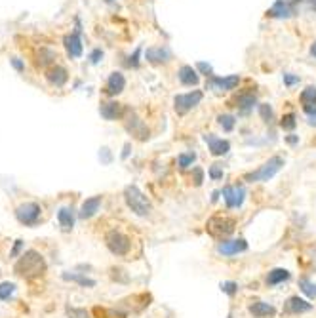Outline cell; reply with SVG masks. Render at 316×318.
<instances>
[{"label": "cell", "mask_w": 316, "mask_h": 318, "mask_svg": "<svg viewBox=\"0 0 316 318\" xmlns=\"http://www.w3.org/2000/svg\"><path fill=\"white\" fill-rule=\"evenodd\" d=\"M10 63H12V67L16 69V71H20V73L23 71V69H25V65H23V61H20L18 58H12V59H10Z\"/></svg>", "instance_id": "bcb514c9"}, {"label": "cell", "mask_w": 316, "mask_h": 318, "mask_svg": "<svg viewBox=\"0 0 316 318\" xmlns=\"http://www.w3.org/2000/svg\"><path fill=\"white\" fill-rule=\"evenodd\" d=\"M103 202V196L97 194V196H92V198H86L82 206H80V212H78V217L80 219H92L97 212H99V206Z\"/></svg>", "instance_id": "e0dca14e"}, {"label": "cell", "mask_w": 316, "mask_h": 318, "mask_svg": "<svg viewBox=\"0 0 316 318\" xmlns=\"http://www.w3.org/2000/svg\"><path fill=\"white\" fill-rule=\"evenodd\" d=\"M14 272L25 280L39 278L46 272V261L37 250H27L14 265Z\"/></svg>", "instance_id": "6da1fadb"}, {"label": "cell", "mask_w": 316, "mask_h": 318, "mask_svg": "<svg viewBox=\"0 0 316 318\" xmlns=\"http://www.w3.org/2000/svg\"><path fill=\"white\" fill-rule=\"evenodd\" d=\"M105 244L109 251L113 253V255H118V257H124L130 253L132 250V240H130V236L124 234L122 231H118V229H113V231H109L105 234Z\"/></svg>", "instance_id": "5b68a950"}, {"label": "cell", "mask_w": 316, "mask_h": 318, "mask_svg": "<svg viewBox=\"0 0 316 318\" xmlns=\"http://www.w3.org/2000/svg\"><path fill=\"white\" fill-rule=\"evenodd\" d=\"M227 318H232V314H229V316H227Z\"/></svg>", "instance_id": "11a10c76"}, {"label": "cell", "mask_w": 316, "mask_h": 318, "mask_svg": "<svg viewBox=\"0 0 316 318\" xmlns=\"http://www.w3.org/2000/svg\"><path fill=\"white\" fill-rule=\"evenodd\" d=\"M234 103H236L234 107H238V111L242 115H248L249 111L253 109V105H257V94L255 92H242V94L236 96Z\"/></svg>", "instance_id": "d6986e66"}, {"label": "cell", "mask_w": 316, "mask_h": 318, "mask_svg": "<svg viewBox=\"0 0 316 318\" xmlns=\"http://www.w3.org/2000/svg\"><path fill=\"white\" fill-rule=\"evenodd\" d=\"M0 274H2V272H0Z\"/></svg>", "instance_id": "9f6ffc18"}, {"label": "cell", "mask_w": 316, "mask_h": 318, "mask_svg": "<svg viewBox=\"0 0 316 318\" xmlns=\"http://www.w3.org/2000/svg\"><path fill=\"white\" fill-rule=\"evenodd\" d=\"M177 78H179V82H181L183 86H196V84L200 82L198 71L192 69L191 65H183V67L179 69V73H177Z\"/></svg>", "instance_id": "603a6c76"}, {"label": "cell", "mask_w": 316, "mask_h": 318, "mask_svg": "<svg viewBox=\"0 0 316 318\" xmlns=\"http://www.w3.org/2000/svg\"><path fill=\"white\" fill-rule=\"evenodd\" d=\"M194 160H196V154L194 153H181L177 156V166L181 170H187V168H191L194 164Z\"/></svg>", "instance_id": "4dcf8cb0"}, {"label": "cell", "mask_w": 316, "mask_h": 318, "mask_svg": "<svg viewBox=\"0 0 316 318\" xmlns=\"http://www.w3.org/2000/svg\"><path fill=\"white\" fill-rule=\"evenodd\" d=\"M16 291L14 282H0V301H8Z\"/></svg>", "instance_id": "1f68e13d"}, {"label": "cell", "mask_w": 316, "mask_h": 318, "mask_svg": "<svg viewBox=\"0 0 316 318\" xmlns=\"http://www.w3.org/2000/svg\"><path fill=\"white\" fill-rule=\"evenodd\" d=\"M208 174H210V177L213 181H219V179H223V168L219 164H211Z\"/></svg>", "instance_id": "74e56055"}, {"label": "cell", "mask_w": 316, "mask_h": 318, "mask_svg": "<svg viewBox=\"0 0 316 318\" xmlns=\"http://www.w3.org/2000/svg\"><path fill=\"white\" fill-rule=\"evenodd\" d=\"M40 215H42V210H40V206L37 202H25L18 206V210H16V219L21 225H25V227L39 225Z\"/></svg>", "instance_id": "8992f818"}, {"label": "cell", "mask_w": 316, "mask_h": 318, "mask_svg": "<svg viewBox=\"0 0 316 318\" xmlns=\"http://www.w3.org/2000/svg\"><path fill=\"white\" fill-rule=\"evenodd\" d=\"M248 250V242L244 238H236V240H223L217 244V253L223 257H232L236 253Z\"/></svg>", "instance_id": "7c38bea8"}, {"label": "cell", "mask_w": 316, "mask_h": 318, "mask_svg": "<svg viewBox=\"0 0 316 318\" xmlns=\"http://www.w3.org/2000/svg\"><path fill=\"white\" fill-rule=\"evenodd\" d=\"M295 126H297V120L293 113H287V115H284L280 118V128H282V130L291 132V130H295Z\"/></svg>", "instance_id": "836d02e7"}, {"label": "cell", "mask_w": 316, "mask_h": 318, "mask_svg": "<svg viewBox=\"0 0 316 318\" xmlns=\"http://www.w3.org/2000/svg\"><path fill=\"white\" fill-rule=\"evenodd\" d=\"M295 14V0H276L270 10L267 12L268 18H274V20H286V18H291Z\"/></svg>", "instance_id": "30bf717a"}, {"label": "cell", "mask_w": 316, "mask_h": 318, "mask_svg": "<svg viewBox=\"0 0 316 318\" xmlns=\"http://www.w3.org/2000/svg\"><path fill=\"white\" fill-rule=\"evenodd\" d=\"M194 177H192V181H194V187H200L202 181H204V172H202V168H194Z\"/></svg>", "instance_id": "b9f144b4"}, {"label": "cell", "mask_w": 316, "mask_h": 318, "mask_svg": "<svg viewBox=\"0 0 316 318\" xmlns=\"http://www.w3.org/2000/svg\"><path fill=\"white\" fill-rule=\"evenodd\" d=\"M101 154H103V162H105V164H109V162H111V153H109V149H107V147H103V149H101Z\"/></svg>", "instance_id": "c3c4849f"}, {"label": "cell", "mask_w": 316, "mask_h": 318, "mask_svg": "<svg viewBox=\"0 0 316 318\" xmlns=\"http://www.w3.org/2000/svg\"><path fill=\"white\" fill-rule=\"evenodd\" d=\"M299 288H301V291L305 293L306 297L316 299V284L310 278H306V276L299 278Z\"/></svg>", "instance_id": "f1b7e54d"}, {"label": "cell", "mask_w": 316, "mask_h": 318, "mask_svg": "<svg viewBox=\"0 0 316 318\" xmlns=\"http://www.w3.org/2000/svg\"><path fill=\"white\" fill-rule=\"evenodd\" d=\"M217 198H219V193H213V194H211V202H215Z\"/></svg>", "instance_id": "f5cc1de1"}, {"label": "cell", "mask_w": 316, "mask_h": 318, "mask_svg": "<svg viewBox=\"0 0 316 318\" xmlns=\"http://www.w3.org/2000/svg\"><path fill=\"white\" fill-rule=\"evenodd\" d=\"M124 202L139 217H147V215H151V212H153L151 200L141 193V189L137 185H128L124 189Z\"/></svg>", "instance_id": "7a4b0ae2"}, {"label": "cell", "mask_w": 316, "mask_h": 318, "mask_svg": "<svg viewBox=\"0 0 316 318\" xmlns=\"http://www.w3.org/2000/svg\"><path fill=\"white\" fill-rule=\"evenodd\" d=\"M145 59L153 65H160V63H168L172 59V52L166 46H151L145 52Z\"/></svg>", "instance_id": "5bb4252c"}, {"label": "cell", "mask_w": 316, "mask_h": 318, "mask_svg": "<svg viewBox=\"0 0 316 318\" xmlns=\"http://www.w3.org/2000/svg\"><path fill=\"white\" fill-rule=\"evenodd\" d=\"M310 56H312V58H316V42L312 44V46H310Z\"/></svg>", "instance_id": "816d5d0a"}, {"label": "cell", "mask_w": 316, "mask_h": 318, "mask_svg": "<svg viewBox=\"0 0 316 318\" xmlns=\"http://www.w3.org/2000/svg\"><path fill=\"white\" fill-rule=\"evenodd\" d=\"M284 84H286L287 88L295 86V84H299V77L291 75V73H284Z\"/></svg>", "instance_id": "ab89813d"}, {"label": "cell", "mask_w": 316, "mask_h": 318, "mask_svg": "<svg viewBox=\"0 0 316 318\" xmlns=\"http://www.w3.org/2000/svg\"><path fill=\"white\" fill-rule=\"evenodd\" d=\"M196 67H198V71H202V73H204L206 77H213V71H211V65H208V63H204V61H200V63H198Z\"/></svg>", "instance_id": "7bdbcfd3"}, {"label": "cell", "mask_w": 316, "mask_h": 318, "mask_svg": "<svg viewBox=\"0 0 316 318\" xmlns=\"http://www.w3.org/2000/svg\"><path fill=\"white\" fill-rule=\"evenodd\" d=\"M221 194H223V198H225L227 208L234 210V208H240L242 202H244V198H246V189H244L242 185H227V187H223Z\"/></svg>", "instance_id": "9c48e42d"}, {"label": "cell", "mask_w": 316, "mask_h": 318, "mask_svg": "<svg viewBox=\"0 0 316 318\" xmlns=\"http://www.w3.org/2000/svg\"><path fill=\"white\" fill-rule=\"evenodd\" d=\"M282 168H284V158H282V156H272V158H268L263 166H259L255 172L244 174V181H248V183L268 181V179H272Z\"/></svg>", "instance_id": "277c9868"}, {"label": "cell", "mask_w": 316, "mask_h": 318, "mask_svg": "<svg viewBox=\"0 0 316 318\" xmlns=\"http://www.w3.org/2000/svg\"><path fill=\"white\" fill-rule=\"evenodd\" d=\"M221 289H223L227 295H234V293L238 291V284H236V282H232V280H227V282H223V284H221Z\"/></svg>", "instance_id": "8d00e7d4"}, {"label": "cell", "mask_w": 316, "mask_h": 318, "mask_svg": "<svg viewBox=\"0 0 316 318\" xmlns=\"http://www.w3.org/2000/svg\"><path fill=\"white\" fill-rule=\"evenodd\" d=\"M204 141L208 143V149H210V153L213 156H223V154H227L230 151V143L227 139H221L217 135L213 134H208L204 135Z\"/></svg>", "instance_id": "2e32d148"}, {"label": "cell", "mask_w": 316, "mask_h": 318, "mask_svg": "<svg viewBox=\"0 0 316 318\" xmlns=\"http://www.w3.org/2000/svg\"><path fill=\"white\" fill-rule=\"evenodd\" d=\"M61 276H63V280H67V282H75V284L82 286V288H94V286H96V280L88 278V276H84V274H77V272H63Z\"/></svg>", "instance_id": "4316f807"}, {"label": "cell", "mask_w": 316, "mask_h": 318, "mask_svg": "<svg viewBox=\"0 0 316 318\" xmlns=\"http://www.w3.org/2000/svg\"><path fill=\"white\" fill-rule=\"evenodd\" d=\"M128 154H130V143L124 145V153H122V158H128Z\"/></svg>", "instance_id": "f907efd6"}, {"label": "cell", "mask_w": 316, "mask_h": 318, "mask_svg": "<svg viewBox=\"0 0 316 318\" xmlns=\"http://www.w3.org/2000/svg\"><path fill=\"white\" fill-rule=\"evenodd\" d=\"M310 8L316 12V0H310Z\"/></svg>", "instance_id": "db71d44e"}, {"label": "cell", "mask_w": 316, "mask_h": 318, "mask_svg": "<svg viewBox=\"0 0 316 318\" xmlns=\"http://www.w3.org/2000/svg\"><path fill=\"white\" fill-rule=\"evenodd\" d=\"M46 78H48V82L52 86L61 88L69 80L67 69L61 67V65H52V67L46 71Z\"/></svg>", "instance_id": "ffe728a7"}, {"label": "cell", "mask_w": 316, "mask_h": 318, "mask_svg": "<svg viewBox=\"0 0 316 318\" xmlns=\"http://www.w3.org/2000/svg\"><path fill=\"white\" fill-rule=\"evenodd\" d=\"M94 314L97 318H126V312L116 310V308H107V307H96Z\"/></svg>", "instance_id": "83f0119b"}, {"label": "cell", "mask_w": 316, "mask_h": 318, "mask_svg": "<svg viewBox=\"0 0 316 318\" xmlns=\"http://www.w3.org/2000/svg\"><path fill=\"white\" fill-rule=\"evenodd\" d=\"M286 280H289V270L272 269V270H268L265 282H267V286L272 288V286H278V284H282V282H286Z\"/></svg>", "instance_id": "484cf974"}, {"label": "cell", "mask_w": 316, "mask_h": 318, "mask_svg": "<svg viewBox=\"0 0 316 318\" xmlns=\"http://www.w3.org/2000/svg\"><path fill=\"white\" fill-rule=\"evenodd\" d=\"M99 113L101 116L105 118V120H120V118H124L126 113H128V109H126L122 103H118V101H103L101 107H99Z\"/></svg>", "instance_id": "8fae6325"}, {"label": "cell", "mask_w": 316, "mask_h": 318, "mask_svg": "<svg viewBox=\"0 0 316 318\" xmlns=\"http://www.w3.org/2000/svg\"><path fill=\"white\" fill-rule=\"evenodd\" d=\"M213 86L217 90H223V92H229V90H234V88L240 84V77L238 75H230V77L219 78V77H210Z\"/></svg>", "instance_id": "d4e9b609"}, {"label": "cell", "mask_w": 316, "mask_h": 318, "mask_svg": "<svg viewBox=\"0 0 316 318\" xmlns=\"http://www.w3.org/2000/svg\"><path fill=\"white\" fill-rule=\"evenodd\" d=\"M248 310L253 318H274L276 316V307L270 305V303H265V301H251Z\"/></svg>", "instance_id": "9a60e30c"}, {"label": "cell", "mask_w": 316, "mask_h": 318, "mask_svg": "<svg viewBox=\"0 0 316 318\" xmlns=\"http://www.w3.org/2000/svg\"><path fill=\"white\" fill-rule=\"evenodd\" d=\"M21 248H23V240H16V244H14V248H12V251H10V257H18Z\"/></svg>", "instance_id": "ee69618b"}, {"label": "cell", "mask_w": 316, "mask_h": 318, "mask_svg": "<svg viewBox=\"0 0 316 318\" xmlns=\"http://www.w3.org/2000/svg\"><path fill=\"white\" fill-rule=\"evenodd\" d=\"M217 122H219V126L225 132H232V130H234V124H236V118L232 115H219L217 116Z\"/></svg>", "instance_id": "d6a6232c"}, {"label": "cell", "mask_w": 316, "mask_h": 318, "mask_svg": "<svg viewBox=\"0 0 316 318\" xmlns=\"http://www.w3.org/2000/svg\"><path fill=\"white\" fill-rule=\"evenodd\" d=\"M63 44H65V50L71 58H80L82 56V40H80V35L78 33H71V35H65L63 39Z\"/></svg>", "instance_id": "44dd1931"}, {"label": "cell", "mask_w": 316, "mask_h": 318, "mask_svg": "<svg viewBox=\"0 0 316 318\" xmlns=\"http://www.w3.org/2000/svg\"><path fill=\"white\" fill-rule=\"evenodd\" d=\"M101 58H103V52L97 48V50H94V52H92V56H90V61H92V63L96 65V63H99V59H101Z\"/></svg>", "instance_id": "f6af8a7d"}, {"label": "cell", "mask_w": 316, "mask_h": 318, "mask_svg": "<svg viewBox=\"0 0 316 318\" xmlns=\"http://www.w3.org/2000/svg\"><path fill=\"white\" fill-rule=\"evenodd\" d=\"M124 118H126L124 120L126 130L134 135L137 141H147V139H149V135H151L149 128H147V124H145L139 116L135 115L134 111H130V109H128V113H126Z\"/></svg>", "instance_id": "ba28073f"}, {"label": "cell", "mask_w": 316, "mask_h": 318, "mask_svg": "<svg viewBox=\"0 0 316 318\" xmlns=\"http://www.w3.org/2000/svg\"><path fill=\"white\" fill-rule=\"evenodd\" d=\"M202 94L200 90H192V92H187V94H177V96L173 97V107H175V113L177 115H187L191 109L198 105L202 101Z\"/></svg>", "instance_id": "52a82bcc"}, {"label": "cell", "mask_w": 316, "mask_h": 318, "mask_svg": "<svg viewBox=\"0 0 316 318\" xmlns=\"http://www.w3.org/2000/svg\"><path fill=\"white\" fill-rule=\"evenodd\" d=\"M67 316L69 318H92V314H90V310H86V308L67 307Z\"/></svg>", "instance_id": "d590c367"}, {"label": "cell", "mask_w": 316, "mask_h": 318, "mask_svg": "<svg viewBox=\"0 0 316 318\" xmlns=\"http://www.w3.org/2000/svg\"><path fill=\"white\" fill-rule=\"evenodd\" d=\"M58 221L65 232L73 231V227H75V210L73 208H59Z\"/></svg>", "instance_id": "cb8c5ba5"}, {"label": "cell", "mask_w": 316, "mask_h": 318, "mask_svg": "<svg viewBox=\"0 0 316 318\" xmlns=\"http://www.w3.org/2000/svg\"><path fill=\"white\" fill-rule=\"evenodd\" d=\"M139 56H141V48H137L134 54L128 58V59H130V61H128V67H132V69L139 67Z\"/></svg>", "instance_id": "f35d334b"}, {"label": "cell", "mask_w": 316, "mask_h": 318, "mask_svg": "<svg viewBox=\"0 0 316 318\" xmlns=\"http://www.w3.org/2000/svg\"><path fill=\"white\" fill-rule=\"evenodd\" d=\"M312 308H314L312 303L301 299L299 295H291V297L284 303V312H286V314H303V312H310Z\"/></svg>", "instance_id": "4fadbf2b"}, {"label": "cell", "mask_w": 316, "mask_h": 318, "mask_svg": "<svg viewBox=\"0 0 316 318\" xmlns=\"http://www.w3.org/2000/svg\"><path fill=\"white\" fill-rule=\"evenodd\" d=\"M126 88V78L122 73H118V71H115V73H111V77H109V80H107L105 84V94L111 97L118 96V94H122Z\"/></svg>", "instance_id": "ac0fdd59"}, {"label": "cell", "mask_w": 316, "mask_h": 318, "mask_svg": "<svg viewBox=\"0 0 316 318\" xmlns=\"http://www.w3.org/2000/svg\"><path fill=\"white\" fill-rule=\"evenodd\" d=\"M308 126H314V128H316V111L308 115Z\"/></svg>", "instance_id": "681fc988"}, {"label": "cell", "mask_w": 316, "mask_h": 318, "mask_svg": "<svg viewBox=\"0 0 316 318\" xmlns=\"http://www.w3.org/2000/svg\"><path fill=\"white\" fill-rule=\"evenodd\" d=\"M236 229V219L229 217V215H213L206 221V231L211 238H217V240H227L230 234Z\"/></svg>", "instance_id": "3957f363"}, {"label": "cell", "mask_w": 316, "mask_h": 318, "mask_svg": "<svg viewBox=\"0 0 316 318\" xmlns=\"http://www.w3.org/2000/svg\"><path fill=\"white\" fill-rule=\"evenodd\" d=\"M286 141L289 145H297V143H299V135H293V134L286 135Z\"/></svg>", "instance_id": "7dc6e473"}, {"label": "cell", "mask_w": 316, "mask_h": 318, "mask_svg": "<svg viewBox=\"0 0 316 318\" xmlns=\"http://www.w3.org/2000/svg\"><path fill=\"white\" fill-rule=\"evenodd\" d=\"M122 272H126V270L115 267V269H111V276H113V280H118V282H128V274L122 276Z\"/></svg>", "instance_id": "60d3db41"}, {"label": "cell", "mask_w": 316, "mask_h": 318, "mask_svg": "<svg viewBox=\"0 0 316 318\" xmlns=\"http://www.w3.org/2000/svg\"><path fill=\"white\" fill-rule=\"evenodd\" d=\"M259 115L263 118V122L270 124L272 122V107L268 105V103H259Z\"/></svg>", "instance_id": "e575fe53"}, {"label": "cell", "mask_w": 316, "mask_h": 318, "mask_svg": "<svg viewBox=\"0 0 316 318\" xmlns=\"http://www.w3.org/2000/svg\"><path fill=\"white\" fill-rule=\"evenodd\" d=\"M58 59V54L54 50L50 48H42L40 50V59H39V65L40 67H46V65H52L54 61Z\"/></svg>", "instance_id": "f546056e"}, {"label": "cell", "mask_w": 316, "mask_h": 318, "mask_svg": "<svg viewBox=\"0 0 316 318\" xmlns=\"http://www.w3.org/2000/svg\"><path fill=\"white\" fill-rule=\"evenodd\" d=\"M301 105H303V111L306 113V116L310 113L316 111V86H306L303 92H301Z\"/></svg>", "instance_id": "7402d4cb"}]
</instances>
